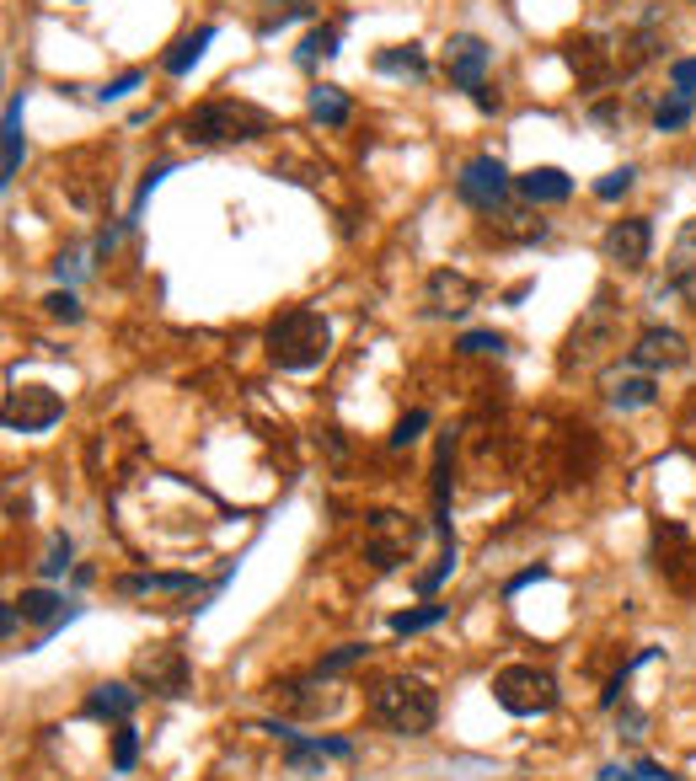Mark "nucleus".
Instances as JSON below:
<instances>
[{
    "instance_id": "25",
    "label": "nucleus",
    "mask_w": 696,
    "mask_h": 781,
    "mask_svg": "<svg viewBox=\"0 0 696 781\" xmlns=\"http://www.w3.org/2000/svg\"><path fill=\"white\" fill-rule=\"evenodd\" d=\"M375 70H386V75H424L428 60L418 43H392V49L375 54Z\"/></svg>"
},
{
    "instance_id": "30",
    "label": "nucleus",
    "mask_w": 696,
    "mask_h": 781,
    "mask_svg": "<svg viewBox=\"0 0 696 781\" xmlns=\"http://www.w3.org/2000/svg\"><path fill=\"white\" fill-rule=\"evenodd\" d=\"M654 396H659V390H654L648 375H633V381H616V386H611V402H616V407H648Z\"/></svg>"
},
{
    "instance_id": "2",
    "label": "nucleus",
    "mask_w": 696,
    "mask_h": 781,
    "mask_svg": "<svg viewBox=\"0 0 696 781\" xmlns=\"http://www.w3.org/2000/svg\"><path fill=\"white\" fill-rule=\"evenodd\" d=\"M269 359L279 369H290V375H305V369H316V364L327 359V348H333V327H327V316L322 311H311V305H290L284 316H273L269 322Z\"/></svg>"
},
{
    "instance_id": "37",
    "label": "nucleus",
    "mask_w": 696,
    "mask_h": 781,
    "mask_svg": "<svg viewBox=\"0 0 696 781\" xmlns=\"http://www.w3.org/2000/svg\"><path fill=\"white\" fill-rule=\"evenodd\" d=\"M364 653H370V648H364V642H343V648H333V653H327V659L316 663V674H337V669H349V663H360Z\"/></svg>"
},
{
    "instance_id": "45",
    "label": "nucleus",
    "mask_w": 696,
    "mask_h": 781,
    "mask_svg": "<svg viewBox=\"0 0 696 781\" xmlns=\"http://www.w3.org/2000/svg\"><path fill=\"white\" fill-rule=\"evenodd\" d=\"M601 781H643V777H637V771H622V765H606V771H601Z\"/></svg>"
},
{
    "instance_id": "18",
    "label": "nucleus",
    "mask_w": 696,
    "mask_h": 781,
    "mask_svg": "<svg viewBox=\"0 0 696 781\" xmlns=\"http://www.w3.org/2000/svg\"><path fill=\"white\" fill-rule=\"evenodd\" d=\"M515 187L525 204H563V199L574 193V178H568L563 166H531V172L515 178Z\"/></svg>"
},
{
    "instance_id": "8",
    "label": "nucleus",
    "mask_w": 696,
    "mask_h": 781,
    "mask_svg": "<svg viewBox=\"0 0 696 781\" xmlns=\"http://www.w3.org/2000/svg\"><path fill=\"white\" fill-rule=\"evenodd\" d=\"M0 418H6L11 434H43V428H54L64 418V396L49 386H17V390H6Z\"/></svg>"
},
{
    "instance_id": "17",
    "label": "nucleus",
    "mask_w": 696,
    "mask_h": 781,
    "mask_svg": "<svg viewBox=\"0 0 696 781\" xmlns=\"http://www.w3.org/2000/svg\"><path fill=\"white\" fill-rule=\"evenodd\" d=\"M11 605H17V616H22V621L49 627V637H54L64 621H75V610H81V605H64L54 589H22V600H11Z\"/></svg>"
},
{
    "instance_id": "38",
    "label": "nucleus",
    "mask_w": 696,
    "mask_h": 781,
    "mask_svg": "<svg viewBox=\"0 0 696 781\" xmlns=\"http://www.w3.org/2000/svg\"><path fill=\"white\" fill-rule=\"evenodd\" d=\"M64 568H70V541H64V536H54V541H49V557L38 562V572H43V578H60Z\"/></svg>"
},
{
    "instance_id": "26",
    "label": "nucleus",
    "mask_w": 696,
    "mask_h": 781,
    "mask_svg": "<svg viewBox=\"0 0 696 781\" xmlns=\"http://www.w3.org/2000/svg\"><path fill=\"white\" fill-rule=\"evenodd\" d=\"M686 278H696V214L680 225L675 252H669V284H686Z\"/></svg>"
},
{
    "instance_id": "4",
    "label": "nucleus",
    "mask_w": 696,
    "mask_h": 781,
    "mask_svg": "<svg viewBox=\"0 0 696 781\" xmlns=\"http://www.w3.org/2000/svg\"><path fill=\"white\" fill-rule=\"evenodd\" d=\"M493 701L510 718H542V712L557 707V680L536 663H510V669L493 674Z\"/></svg>"
},
{
    "instance_id": "24",
    "label": "nucleus",
    "mask_w": 696,
    "mask_h": 781,
    "mask_svg": "<svg viewBox=\"0 0 696 781\" xmlns=\"http://www.w3.org/2000/svg\"><path fill=\"white\" fill-rule=\"evenodd\" d=\"M498 220L487 225V236H498V241H542L546 236V225L542 220H531L525 210H493Z\"/></svg>"
},
{
    "instance_id": "16",
    "label": "nucleus",
    "mask_w": 696,
    "mask_h": 781,
    "mask_svg": "<svg viewBox=\"0 0 696 781\" xmlns=\"http://www.w3.org/2000/svg\"><path fill=\"white\" fill-rule=\"evenodd\" d=\"M472 305H477V284H472L466 273L440 268L428 278V311H434V316H461V311H472Z\"/></svg>"
},
{
    "instance_id": "43",
    "label": "nucleus",
    "mask_w": 696,
    "mask_h": 781,
    "mask_svg": "<svg viewBox=\"0 0 696 781\" xmlns=\"http://www.w3.org/2000/svg\"><path fill=\"white\" fill-rule=\"evenodd\" d=\"M472 102H477L483 113H498V108H504V102H498V91L487 87V81H483V87H477V91H472Z\"/></svg>"
},
{
    "instance_id": "42",
    "label": "nucleus",
    "mask_w": 696,
    "mask_h": 781,
    "mask_svg": "<svg viewBox=\"0 0 696 781\" xmlns=\"http://www.w3.org/2000/svg\"><path fill=\"white\" fill-rule=\"evenodd\" d=\"M167 172H172V166H151V172H145V182H140V193H134V214H140V204H145V199H151L155 187H161V178H167Z\"/></svg>"
},
{
    "instance_id": "7",
    "label": "nucleus",
    "mask_w": 696,
    "mask_h": 781,
    "mask_svg": "<svg viewBox=\"0 0 696 781\" xmlns=\"http://www.w3.org/2000/svg\"><path fill=\"white\" fill-rule=\"evenodd\" d=\"M510 187H515V178H510V166H504L498 155H472V161L461 166V178H455L461 204H472V210H483V214L504 210Z\"/></svg>"
},
{
    "instance_id": "5",
    "label": "nucleus",
    "mask_w": 696,
    "mask_h": 781,
    "mask_svg": "<svg viewBox=\"0 0 696 781\" xmlns=\"http://www.w3.org/2000/svg\"><path fill=\"white\" fill-rule=\"evenodd\" d=\"M424 541V525L418 519H407V514L396 509H375L370 514V525H364V551H370V562L381 572H396L413 551Z\"/></svg>"
},
{
    "instance_id": "11",
    "label": "nucleus",
    "mask_w": 696,
    "mask_h": 781,
    "mask_svg": "<svg viewBox=\"0 0 696 781\" xmlns=\"http://www.w3.org/2000/svg\"><path fill=\"white\" fill-rule=\"evenodd\" d=\"M601 246H606V257L616 263V268L637 273L643 263H648V246H654V225H648L643 214H633V220H616Z\"/></svg>"
},
{
    "instance_id": "32",
    "label": "nucleus",
    "mask_w": 696,
    "mask_h": 781,
    "mask_svg": "<svg viewBox=\"0 0 696 781\" xmlns=\"http://www.w3.org/2000/svg\"><path fill=\"white\" fill-rule=\"evenodd\" d=\"M455 348H461V354H472V359H477V354H493V359H498V354L510 348V337H504V332H461V343H455Z\"/></svg>"
},
{
    "instance_id": "33",
    "label": "nucleus",
    "mask_w": 696,
    "mask_h": 781,
    "mask_svg": "<svg viewBox=\"0 0 696 781\" xmlns=\"http://www.w3.org/2000/svg\"><path fill=\"white\" fill-rule=\"evenodd\" d=\"M134 760H140V733H134L129 722H119V728H113V765H119V771H134Z\"/></svg>"
},
{
    "instance_id": "20",
    "label": "nucleus",
    "mask_w": 696,
    "mask_h": 781,
    "mask_svg": "<svg viewBox=\"0 0 696 781\" xmlns=\"http://www.w3.org/2000/svg\"><path fill=\"white\" fill-rule=\"evenodd\" d=\"M451 450H455V434H445L440 439V455H434V530L440 536H451Z\"/></svg>"
},
{
    "instance_id": "12",
    "label": "nucleus",
    "mask_w": 696,
    "mask_h": 781,
    "mask_svg": "<svg viewBox=\"0 0 696 781\" xmlns=\"http://www.w3.org/2000/svg\"><path fill=\"white\" fill-rule=\"evenodd\" d=\"M487 64H493V49H487L477 32H455L451 49H445V70H451V81L461 91H477L487 75Z\"/></svg>"
},
{
    "instance_id": "39",
    "label": "nucleus",
    "mask_w": 696,
    "mask_h": 781,
    "mask_svg": "<svg viewBox=\"0 0 696 781\" xmlns=\"http://www.w3.org/2000/svg\"><path fill=\"white\" fill-rule=\"evenodd\" d=\"M43 305H49V316H54V322H81V301H75L70 290H54Z\"/></svg>"
},
{
    "instance_id": "28",
    "label": "nucleus",
    "mask_w": 696,
    "mask_h": 781,
    "mask_svg": "<svg viewBox=\"0 0 696 781\" xmlns=\"http://www.w3.org/2000/svg\"><path fill=\"white\" fill-rule=\"evenodd\" d=\"M445 616H451V605H418V610H396V616H392V631H396V637H413V631L440 627Z\"/></svg>"
},
{
    "instance_id": "35",
    "label": "nucleus",
    "mask_w": 696,
    "mask_h": 781,
    "mask_svg": "<svg viewBox=\"0 0 696 781\" xmlns=\"http://www.w3.org/2000/svg\"><path fill=\"white\" fill-rule=\"evenodd\" d=\"M424 428H428V413H424V407H413V413H407V418L392 428V450H407V445H413Z\"/></svg>"
},
{
    "instance_id": "21",
    "label": "nucleus",
    "mask_w": 696,
    "mask_h": 781,
    "mask_svg": "<svg viewBox=\"0 0 696 781\" xmlns=\"http://www.w3.org/2000/svg\"><path fill=\"white\" fill-rule=\"evenodd\" d=\"M22 155H28V140H22V91L6 102V161H0V182H11L22 172Z\"/></svg>"
},
{
    "instance_id": "1",
    "label": "nucleus",
    "mask_w": 696,
    "mask_h": 781,
    "mask_svg": "<svg viewBox=\"0 0 696 781\" xmlns=\"http://www.w3.org/2000/svg\"><path fill=\"white\" fill-rule=\"evenodd\" d=\"M370 718L402 733V739H424L440 718V696L428 691L418 674H381L370 686Z\"/></svg>"
},
{
    "instance_id": "6",
    "label": "nucleus",
    "mask_w": 696,
    "mask_h": 781,
    "mask_svg": "<svg viewBox=\"0 0 696 781\" xmlns=\"http://www.w3.org/2000/svg\"><path fill=\"white\" fill-rule=\"evenodd\" d=\"M134 686L151 696H167V701L188 696V686H193L188 653H182L178 642H151V648H140V653H134Z\"/></svg>"
},
{
    "instance_id": "15",
    "label": "nucleus",
    "mask_w": 696,
    "mask_h": 781,
    "mask_svg": "<svg viewBox=\"0 0 696 781\" xmlns=\"http://www.w3.org/2000/svg\"><path fill=\"white\" fill-rule=\"evenodd\" d=\"M134 707H140V691H134V686H119V680L91 686L87 701H81V712H87L91 722H113V728L134 718Z\"/></svg>"
},
{
    "instance_id": "40",
    "label": "nucleus",
    "mask_w": 696,
    "mask_h": 781,
    "mask_svg": "<svg viewBox=\"0 0 696 781\" xmlns=\"http://www.w3.org/2000/svg\"><path fill=\"white\" fill-rule=\"evenodd\" d=\"M134 87H140V70H123L119 81H108V87H102V102H119V97H129Z\"/></svg>"
},
{
    "instance_id": "31",
    "label": "nucleus",
    "mask_w": 696,
    "mask_h": 781,
    "mask_svg": "<svg viewBox=\"0 0 696 781\" xmlns=\"http://www.w3.org/2000/svg\"><path fill=\"white\" fill-rule=\"evenodd\" d=\"M311 11H316L311 0H273V11L258 22V32H279L284 22H301V17H311Z\"/></svg>"
},
{
    "instance_id": "29",
    "label": "nucleus",
    "mask_w": 696,
    "mask_h": 781,
    "mask_svg": "<svg viewBox=\"0 0 696 781\" xmlns=\"http://www.w3.org/2000/svg\"><path fill=\"white\" fill-rule=\"evenodd\" d=\"M337 54V28H316V32H305V43H301V54H295V64H311L316 60H333Z\"/></svg>"
},
{
    "instance_id": "41",
    "label": "nucleus",
    "mask_w": 696,
    "mask_h": 781,
    "mask_svg": "<svg viewBox=\"0 0 696 781\" xmlns=\"http://www.w3.org/2000/svg\"><path fill=\"white\" fill-rule=\"evenodd\" d=\"M669 87H680V91H696V60H680V64H669Z\"/></svg>"
},
{
    "instance_id": "27",
    "label": "nucleus",
    "mask_w": 696,
    "mask_h": 781,
    "mask_svg": "<svg viewBox=\"0 0 696 781\" xmlns=\"http://www.w3.org/2000/svg\"><path fill=\"white\" fill-rule=\"evenodd\" d=\"M692 108H696V91H680V87H669V97L654 108V129L659 134H675L680 123L692 119Z\"/></svg>"
},
{
    "instance_id": "9",
    "label": "nucleus",
    "mask_w": 696,
    "mask_h": 781,
    "mask_svg": "<svg viewBox=\"0 0 696 781\" xmlns=\"http://www.w3.org/2000/svg\"><path fill=\"white\" fill-rule=\"evenodd\" d=\"M611 343H616V305H611V290H601L595 305L584 311V322L568 332V354H563V364H568V369H574V364H595Z\"/></svg>"
},
{
    "instance_id": "44",
    "label": "nucleus",
    "mask_w": 696,
    "mask_h": 781,
    "mask_svg": "<svg viewBox=\"0 0 696 781\" xmlns=\"http://www.w3.org/2000/svg\"><path fill=\"white\" fill-rule=\"evenodd\" d=\"M536 578H546V562H536V568H525L520 578H510V589H504V595H520V589H525V584H536Z\"/></svg>"
},
{
    "instance_id": "22",
    "label": "nucleus",
    "mask_w": 696,
    "mask_h": 781,
    "mask_svg": "<svg viewBox=\"0 0 696 781\" xmlns=\"http://www.w3.org/2000/svg\"><path fill=\"white\" fill-rule=\"evenodd\" d=\"M210 43H214V28L182 32L178 43H172V49H167V60H161V70H167V75H188V70H193V64L204 60V49H210Z\"/></svg>"
},
{
    "instance_id": "10",
    "label": "nucleus",
    "mask_w": 696,
    "mask_h": 781,
    "mask_svg": "<svg viewBox=\"0 0 696 781\" xmlns=\"http://www.w3.org/2000/svg\"><path fill=\"white\" fill-rule=\"evenodd\" d=\"M273 701L290 712V718H333L343 707V686H333V674H305V680H279Z\"/></svg>"
},
{
    "instance_id": "13",
    "label": "nucleus",
    "mask_w": 696,
    "mask_h": 781,
    "mask_svg": "<svg viewBox=\"0 0 696 781\" xmlns=\"http://www.w3.org/2000/svg\"><path fill=\"white\" fill-rule=\"evenodd\" d=\"M327 754H333V760H354V744H349V739H301V733L284 739V765H290L295 777H322Z\"/></svg>"
},
{
    "instance_id": "23",
    "label": "nucleus",
    "mask_w": 696,
    "mask_h": 781,
    "mask_svg": "<svg viewBox=\"0 0 696 781\" xmlns=\"http://www.w3.org/2000/svg\"><path fill=\"white\" fill-rule=\"evenodd\" d=\"M305 113H311L316 123H327V129L349 123V91L343 87H316L311 97H305Z\"/></svg>"
},
{
    "instance_id": "36",
    "label": "nucleus",
    "mask_w": 696,
    "mask_h": 781,
    "mask_svg": "<svg viewBox=\"0 0 696 781\" xmlns=\"http://www.w3.org/2000/svg\"><path fill=\"white\" fill-rule=\"evenodd\" d=\"M633 166H622V172H606V178L595 182V199H606V204H616V199H622V193H633Z\"/></svg>"
},
{
    "instance_id": "19",
    "label": "nucleus",
    "mask_w": 696,
    "mask_h": 781,
    "mask_svg": "<svg viewBox=\"0 0 696 781\" xmlns=\"http://www.w3.org/2000/svg\"><path fill=\"white\" fill-rule=\"evenodd\" d=\"M199 578L193 572H129L119 578V595H193Z\"/></svg>"
},
{
    "instance_id": "3",
    "label": "nucleus",
    "mask_w": 696,
    "mask_h": 781,
    "mask_svg": "<svg viewBox=\"0 0 696 781\" xmlns=\"http://www.w3.org/2000/svg\"><path fill=\"white\" fill-rule=\"evenodd\" d=\"M273 129V119L252 102H236V97H210L199 102L188 119H182V134L193 145H252Z\"/></svg>"
},
{
    "instance_id": "34",
    "label": "nucleus",
    "mask_w": 696,
    "mask_h": 781,
    "mask_svg": "<svg viewBox=\"0 0 696 781\" xmlns=\"http://www.w3.org/2000/svg\"><path fill=\"white\" fill-rule=\"evenodd\" d=\"M451 572H455V541H445V551L434 557V568L418 578V595H434V589H440V584H445Z\"/></svg>"
},
{
    "instance_id": "14",
    "label": "nucleus",
    "mask_w": 696,
    "mask_h": 781,
    "mask_svg": "<svg viewBox=\"0 0 696 781\" xmlns=\"http://www.w3.org/2000/svg\"><path fill=\"white\" fill-rule=\"evenodd\" d=\"M633 364H637V369H680V364H686V337H680V332H669V327L637 332Z\"/></svg>"
}]
</instances>
